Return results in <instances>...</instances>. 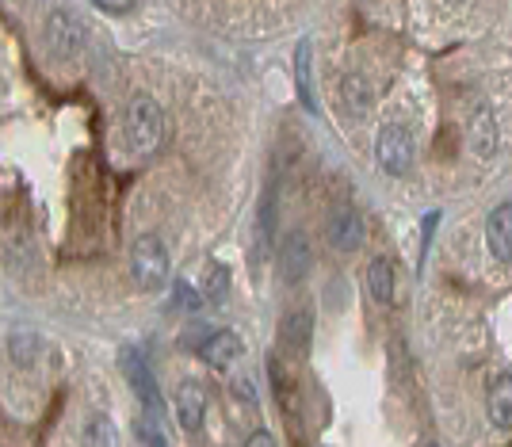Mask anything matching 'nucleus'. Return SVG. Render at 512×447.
Returning <instances> with one entry per match:
<instances>
[{
	"label": "nucleus",
	"mask_w": 512,
	"mask_h": 447,
	"mask_svg": "<svg viewBox=\"0 0 512 447\" xmlns=\"http://www.w3.org/2000/svg\"><path fill=\"white\" fill-rule=\"evenodd\" d=\"M123 127H127V142L134 153H153L165 138V111L153 96H134Z\"/></svg>",
	"instance_id": "obj_1"
},
{
	"label": "nucleus",
	"mask_w": 512,
	"mask_h": 447,
	"mask_svg": "<svg viewBox=\"0 0 512 447\" xmlns=\"http://www.w3.org/2000/svg\"><path fill=\"white\" fill-rule=\"evenodd\" d=\"M199 356H203V363H207V367H214V371H226V367H234V363L245 356V344H241V337H237V333L222 329V333H211V337L203 341Z\"/></svg>",
	"instance_id": "obj_9"
},
{
	"label": "nucleus",
	"mask_w": 512,
	"mask_h": 447,
	"mask_svg": "<svg viewBox=\"0 0 512 447\" xmlns=\"http://www.w3.org/2000/svg\"><path fill=\"white\" fill-rule=\"evenodd\" d=\"M100 12H111V16H127V12H134V4L138 0H92Z\"/></svg>",
	"instance_id": "obj_21"
},
{
	"label": "nucleus",
	"mask_w": 512,
	"mask_h": 447,
	"mask_svg": "<svg viewBox=\"0 0 512 447\" xmlns=\"http://www.w3.org/2000/svg\"><path fill=\"white\" fill-rule=\"evenodd\" d=\"M467 142H470V153H474V157H482V161H490L493 153H497V142H501V134H497V119H493V111L486 104L470 111Z\"/></svg>",
	"instance_id": "obj_6"
},
{
	"label": "nucleus",
	"mask_w": 512,
	"mask_h": 447,
	"mask_svg": "<svg viewBox=\"0 0 512 447\" xmlns=\"http://www.w3.org/2000/svg\"><path fill=\"white\" fill-rule=\"evenodd\" d=\"M375 161L386 176H406L413 169V134L402 123H386L375 138Z\"/></svg>",
	"instance_id": "obj_3"
},
{
	"label": "nucleus",
	"mask_w": 512,
	"mask_h": 447,
	"mask_svg": "<svg viewBox=\"0 0 512 447\" xmlns=\"http://www.w3.org/2000/svg\"><path fill=\"white\" fill-rule=\"evenodd\" d=\"M176 421H180L184 432L203 428V421H207V390H203V383H195V379L180 383V390H176Z\"/></svg>",
	"instance_id": "obj_7"
},
{
	"label": "nucleus",
	"mask_w": 512,
	"mask_h": 447,
	"mask_svg": "<svg viewBox=\"0 0 512 447\" xmlns=\"http://www.w3.org/2000/svg\"><path fill=\"white\" fill-rule=\"evenodd\" d=\"M283 344H287L295 356H306V348H310V314H306V310L287 318V325H283Z\"/></svg>",
	"instance_id": "obj_17"
},
{
	"label": "nucleus",
	"mask_w": 512,
	"mask_h": 447,
	"mask_svg": "<svg viewBox=\"0 0 512 447\" xmlns=\"http://www.w3.org/2000/svg\"><path fill=\"white\" fill-rule=\"evenodd\" d=\"M486 245L497 264H512V203L493 207L490 222H486Z\"/></svg>",
	"instance_id": "obj_11"
},
{
	"label": "nucleus",
	"mask_w": 512,
	"mask_h": 447,
	"mask_svg": "<svg viewBox=\"0 0 512 447\" xmlns=\"http://www.w3.org/2000/svg\"><path fill=\"white\" fill-rule=\"evenodd\" d=\"M130 276L142 291H161L169 283V249L157 234H142L130 249Z\"/></svg>",
	"instance_id": "obj_2"
},
{
	"label": "nucleus",
	"mask_w": 512,
	"mask_h": 447,
	"mask_svg": "<svg viewBox=\"0 0 512 447\" xmlns=\"http://www.w3.org/2000/svg\"><path fill=\"white\" fill-rule=\"evenodd\" d=\"M245 447H276V440H272V432L260 428V432H253V436L245 440Z\"/></svg>",
	"instance_id": "obj_23"
},
{
	"label": "nucleus",
	"mask_w": 512,
	"mask_h": 447,
	"mask_svg": "<svg viewBox=\"0 0 512 447\" xmlns=\"http://www.w3.org/2000/svg\"><path fill=\"white\" fill-rule=\"evenodd\" d=\"M367 291H371V298H375L379 306H386V302L394 298V264H390L386 256H375V260H371V268H367Z\"/></svg>",
	"instance_id": "obj_15"
},
{
	"label": "nucleus",
	"mask_w": 512,
	"mask_h": 447,
	"mask_svg": "<svg viewBox=\"0 0 512 447\" xmlns=\"http://www.w3.org/2000/svg\"><path fill=\"white\" fill-rule=\"evenodd\" d=\"M486 409H490V421L497 428L512 432V375H497L490 386V398H486Z\"/></svg>",
	"instance_id": "obj_14"
},
{
	"label": "nucleus",
	"mask_w": 512,
	"mask_h": 447,
	"mask_svg": "<svg viewBox=\"0 0 512 447\" xmlns=\"http://www.w3.org/2000/svg\"><path fill=\"white\" fill-rule=\"evenodd\" d=\"M176 302H180V306H188V310H199V306H203L207 298H203V295H195L192 287H188V283L180 279V283H176Z\"/></svg>",
	"instance_id": "obj_20"
},
{
	"label": "nucleus",
	"mask_w": 512,
	"mask_h": 447,
	"mask_svg": "<svg viewBox=\"0 0 512 447\" xmlns=\"http://www.w3.org/2000/svg\"><path fill=\"white\" fill-rule=\"evenodd\" d=\"M341 104H344V111H348L352 119L371 115V107H375L371 81H367V77H360V73H348V77L341 81Z\"/></svg>",
	"instance_id": "obj_13"
},
{
	"label": "nucleus",
	"mask_w": 512,
	"mask_h": 447,
	"mask_svg": "<svg viewBox=\"0 0 512 447\" xmlns=\"http://www.w3.org/2000/svg\"><path fill=\"white\" fill-rule=\"evenodd\" d=\"M295 92H299V100L306 111H314L318 115V92H314V50H310V39H302L295 46Z\"/></svg>",
	"instance_id": "obj_12"
},
{
	"label": "nucleus",
	"mask_w": 512,
	"mask_h": 447,
	"mask_svg": "<svg viewBox=\"0 0 512 447\" xmlns=\"http://www.w3.org/2000/svg\"><path fill=\"white\" fill-rule=\"evenodd\" d=\"M325 234H329V245H333V249H341V253H352V249H356V245L363 241L360 214L352 211V207H337V211L329 214V222H325Z\"/></svg>",
	"instance_id": "obj_10"
},
{
	"label": "nucleus",
	"mask_w": 512,
	"mask_h": 447,
	"mask_svg": "<svg viewBox=\"0 0 512 447\" xmlns=\"http://www.w3.org/2000/svg\"><path fill=\"white\" fill-rule=\"evenodd\" d=\"M448 4H451V8H459V4H467V0H448Z\"/></svg>",
	"instance_id": "obj_24"
},
{
	"label": "nucleus",
	"mask_w": 512,
	"mask_h": 447,
	"mask_svg": "<svg viewBox=\"0 0 512 447\" xmlns=\"http://www.w3.org/2000/svg\"><path fill=\"white\" fill-rule=\"evenodd\" d=\"M81 447H119V432L111 425V417L104 413H92L81 432Z\"/></svg>",
	"instance_id": "obj_16"
},
{
	"label": "nucleus",
	"mask_w": 512,
	"mask_h": 447,
	"mask_svg": "<svg viewBox=\"0 0 512 447\" xmlns=\"http://www.w3.org/2000/svg\"><path fill=\"white\" fill-rule=\"evenodd\" d=\"M119 367H123V375L130 379V390H134V398L142 402V413H153V417H161V421H165V398H161V390H157V379H153L150 363L142 360L138 352L123 348V356H119Z\"/></svg>",
	"instance_id": "obj_4"
},
{
	"label": "nucleus",
	"mask_w": 512,
	"mask_h": 447,
	"mask_svg": "<svg viewBox=\"0 0 512 447\" xmlns=\"http://www.w3.org/2000/svg\"><path fill=\"white\" fill-rule=\"evenodd\" d=\"M31 348H35V337H16V341H12V360L31 363L35 360V356H31Z\"/></svg>",
	"instance_id": "obj_22"
},
{
	"label": "nucleus",
	"mask_w": 512,
	"mask_h": 447,
	"mask_svg": "<svg viewBox=\"0 0 512 447\" xmlns=\"http://www.w3.org/2000/svg\"><path fill=\"white\" fill-rule=\"evenodd\" d=\"M310 264H314L310 241H306V234L295 230L283 241V249H279V276H283V283H302L306 272H310Z\"/></svg>",
	"instance_id": "obj_8"
},
{
	"label": "nucleus",
	"mask_w": 512,
	"mask_h": 447,
	"mask_svg": "<svg viewBox=\"0 0 512 447\" xmlns=\"http://www.w3.org/2000/svg\"><path fill=\"white\" fill-rule=\"evenodd\" d=\"M43 39H46V50H50L58 62H73V58H81V50H85V31H81V23L73 20L69 12H50V16H46Z\"/></svg>",
	"instance_id": "obj_5"
},
{
	"label": "nucleus",
	"mask_w": 512,
	"mask_h": 447,
	"mask_svg": "<svg viewBox=\"0 0 512 447\" xmlns=\"http://www.w3.org/2000/svg\"><path fill=\"white\" fill-rule=\"evenodd\" d=\"M421 447H436V444H421Z\"/></svg>",
	"instance_id": "obj_25"
},
{
	"label": "nucleus",
	"mask_w": 512,
	"mask_h": 447,
	"mask_svg": "<svg viewBox=\"0 0 512 447\" xmlns=\"http://www.w3.org/2000/svg\"><path fill=\"white\" fill-rule=\"evenodd\" d=\"M134 432H138L142 447H169L165 432H161V417H153V413H142V421L134 425Z\"/></svg>",
	"instance_id": "obj_19"
},
{
	"label": "nucleus",
	"mask_w": 512,
	"mask_h": 447,
	"mask_svg": "<svg viewBox=\"0 0 512 447\" xmlns=\"http://www.w3.org/2000/svg\"><path fill=\"white\" fill-rule=\"evenodd\" d=\"M226 291H230V272H226V264H211V272L203 276V287H199V295L218 306V302L226 298Z\"/></svg>",
	"instance_id": "obj_18"
}]
</instances>
